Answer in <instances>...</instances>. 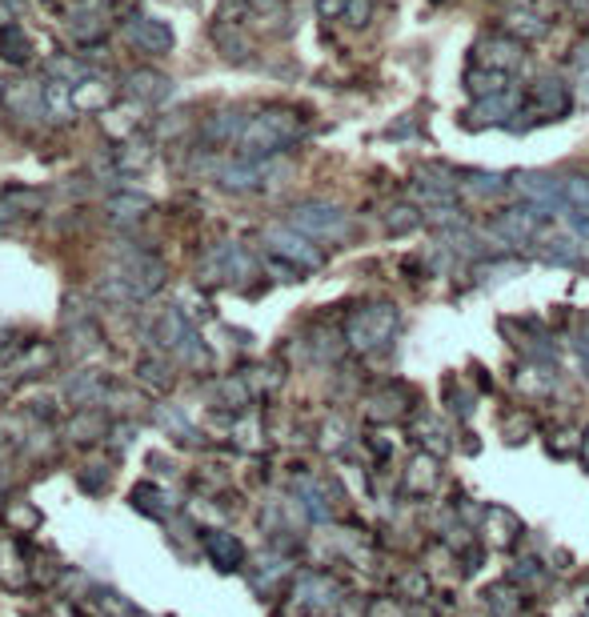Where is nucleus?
<instances>
[{"label": "nucleus", "instance_id": "423d86ee", "mask_svg": "<svg viewBox=\"0 0 589 617\" xmlns=\"http://www.w3.org/2000/svg\"><path fill=\"white\" fill-rule=\"evenodd\" d=\"M113 96H117V85L109 77H101V72H89L81 85H73L77 112H105L113 104Z\"/></svg>", "mask_w": 589, "mask_h": 617}, {"label": "nucleus", "instance_id": "f3484780", "mask_svg": "<svg viewBox=\"0 0 589 617\" xmlns=\"http://www.w3.org/2000/svg\"><path fill=\"white\" fill-rule=\"evenodd\" d=\"M0 56L4 61H28V37L17 28V24H9V28H0Z\"/></svg>", "mask_w": 589, "mask_h": 617}, {"label": "nucleus", "instance_id": "9d476101", "mask_svg": "<svg viewBox=\"0 0 589 617\" xmlns=\"http://www.w3.org/2000/svg\"><path fill=\"white\" fill-rule=\"evenodd\" d=\"M481 61L493 64V72H505V77H509V72L521 69L525 53H521V45H517V40L493 37V40H485V45H481Z\"/></svg>", "mask_w": 589, "mask_h": 617}, {"label": "nucleus", "instance_id": "ddd939ff", "mask_svg": "<svg viewBox=\"0 0 589 617\" xmlns=\"http://www.w3.org/2000/svg\"><path fill=\"white\" fill-rule=\"evenodd\" d=\"M129 93L137 96V101H145V104H157V101H165V96L173 93V85H169V77H161V72L141 69V72H133L129 77Z\"/></svg>", "mask_w": 589, "mask_h": 617}, {"label": "nucleus", "instance_id": "0eeeda50", "mask_svg": "<svg viewBox=\"0 0 589 617\" xmlns=\"http://www.w3.org/2000/svg\"><path fill=\"white\" fill-rule=\"evenodd\" d=\"M269 245H273L281 256H289L297 269H317V264H321V253H317L305 237H297L293 229H269Z\"/></svg>", "mask_w": 589, "mask_h": 617}, {"label": "nucleus", "instance_id": "7c9ffc66", "mask_svg": "<svg viewBox=\"0 0 589 617\" xmlns=\"http://www.w3.org/2000/svg\"><path fill=\"white\" fill-rule=\"evenodd\" d=\"M585 461H589V437H585Z\"/></svg>", "mask_w": 589, "mask_h": 617}, {"label": "nucleus", "instance_id": "cd10ccee", "mask_svg": "<svg viewBox=\"0 0 589 617\" xmlns=\"http://www.w3.org/2000/svg\"><path fill=\"white\" fill-rule=\"evenodd\" d=\"M345 4H349V0H317V8H321L325 16H337V12H345Z\"/></svg>", "mask_w": 589, "mask_h": 617}, {"label": "nucleus", "instance_id": "c756f323", "mask_svg": "<svg viewBox=\"0 0 589 617\" xmlns=\"http://www.w3.org/2000/svg\"><path fill=\"white\" fill-rule=\"evenodd\" d=\"M9 4H12V8H20V4H28V0H9Z\"/></svg>", "mask_w": 589, "mask_h": 617}, {"label": "nucleus", "instance_id": "c85d7f7f", "mask_svg": "<svg viewBox=\"0 0 589 617\" xmlns=\"http://www.w3.org/2000/svg\"><path fill=\"white\" fill-rule=\"evenodd\" d=\"M12 12H17V8H12L9 0H0V28H9L12 24Z\"/></svg>", "mask_w": 589, "mask_h": 617}, {"label": "nucleus", "instance_id": "a211bd4d", "mask_svg": "<svg viewBox=\"0 0 589 617\" xmlns=\"http://www.w3.org/2000/svg\"><path fill=\"white\" fill-rule=\"evenodd\" d=\"M461 189L473 192V197H497V192L505 189V176L501 173H465Z\"/></svg>", "mask_w": 589, "mask_h": 617}, {"label": "nucleus", "instance_id": "7ed1b4c3", "mask_svg": "<svg viewBox=\"0 0 589 617\" xmlns=\"http://www.w3.org/2000/svg\"><path fill=\"white\" fill-rule=\"evenodd\" d=\"M513 189L525 197V205L537 208V213H549V208H565V189L557 176L549 173H517Z\"/></svg>", "mask_w": 589, "mask_h": 617}, {"label": "nucleus", "instance_id": "b1692460", "mask_svg": "<svg viewBox=\"0 0 589 617\" xmlns=\"http://www.w3.org/2000/svg\"><path fill=\"white\" fill-rule=\"evenodd\" d=\"M401 589L409 593V597H425V593H429L425 573H409V577H405V581H401Z\"/></svg>", "mask_w": 589, "mask_h": 617}, {"label": "nucleus", "instance_id": "6e6552de", "mask_svg": "<svg viewBox=\"0 0 589 617\" xmlns=\"http://www.w3.org/2000/svg\"><path fill=\"white\" fill-rule=\"evenodd\" d=\"M4 104H9V112H17V117H44V85H33V80H12L9 88H4Z\"/></svg>", "mask_w": 589, "mask_h": 617}, {"label": "nucleus", "instance_id": "2eb2a0df", "mask_svg": "<svg viewBox=\"0 0 589 617\" xmlns=\"http://www.w3.org/2000/svg\"><path fill=\"white\" fill-rule=\"evenodd\" d=\"M437 461L433 457H413L409 461V473H405V485H409V493H429V489L437 485Z\"/></svg>", "mask_w": 589, "mask_h": 617}, {"label": "nucleus", "instance_id": "aec40b11", "mask_svg": "<svg viewBox=\"0 0 589 617\" xmlns=\"http://www.w3.org/2000/svg\"><path fill=\"white\" fill-rule=\"evenodd\" d=\"M485 597H489L493 617H517V613H521V597H517V593L509 589V585H493V589L485 593Z\"/></svg>", "mask_w": 589, "mask_h": 617}, {"label": "nucleus", "instance_id": "4468645a", "mask_svg": "<svg viewBox=\"0 0 589 617\" xmlns=\"http://www.w3.org/2000/svg\"><path fill=\"white\" fill-rule=\"evenodd\" d=\"M44 112H49L52 120H69L77 112L73 88H69L65 80H52V85H44Z\"/></svg>", "mask_w": 589, "mask_h": 617}, {"label": "nucleus", "instance_id": "39448f33", "mask_svg": "<svg viewBox=\"0 0 589 617\" xmlns=\"http://www.w3.org/2000/svg\"><path fill=\"white\" fill-rule=\"evenodd\" d=\"M125 40L145 48V53H169L173 48L169 24L157 20V16H129V20H125Z\"/></svg>", "mask_w": 589, "mask_h": 617}, {"label": "nucleus", "instance_id": "f03ea898", "mask_svg": "<svg viewBox=\"0 0 589 617\" xmlns=\"http://www.w3.org/2000/svg\"><path fill=\"white\" fill-rule=\"evenodd\" d=\"M393 329H397L393 304H369V309H361L353 321H349V341H353L357 349H377V345H385L389 337H393Z\"/></svg>", "mask_w": 589, "mask_h": 617}, {"label": "nucleus", "instance_id": "393cba45", "mask_svg": "<svg viewBox=\"0 0 589 617\" xmlns=\"http://www.w3.org/2000/svg\"><path fill=\"white\" fill-rule=\"evenodd\" d=\"M569 213V224H573V232L577 237H585L589 240V208H565Z\"/></svg>", "mask_w": 589, "mask_h": 617}, {"label": "nucleus", "instance_id": "412c9836", "mask_svg": "<svg viewBox=\"0 0 589 617\" xmlns=\"http://www.w3.org/2000/svg\"><path fill=\"white\" fill-rule=\"evenodd\" d=\"M565 189V208H589V181L585 176H569V181H561Z\"/></svg>", "mask_w": 589, "mask_h": 617}, {"label": "nucleus", "instance_id": "dca6fc26", "mask_svg": "<svg viewBox=\"0 0 589 617\" xmlns=\"http://www.w3.org/2000/svg\"><path fill=\"white\" fill-rule=\"evenodd\" d=\"M217 176L225 189H253L261 181V168L257 165H221Z\"/></svg>", "mask_w": 589, "mask_h": 617}, {"label": "nucleus", "instance_id": "f257e3e1", "mask_svg": "<svg viewBox=\"0 0 589 617\" xmlns=\"http://www.w3.org/2000/svg\"><path fill=\"white\" fill-rule=\"evenodd\" d=\"M301 136V120L293 117V112H281V109H269L261 112V117L245 120L241 136H237V144H241L245 157H269V152L285 149V144H293Z\"/></svg>", "mask_w": 589, "mask_h": 617}, {"label": "nucleus", "instance_id": "9b49d317", "mask_svg": "<svg viewBox=\"0 0 589 617\" xmlns=\"http://www.w3.org/2000/svg\"><path fill=\"white\" fill-rule=\"evenodd\" d=\"M537 208H509V213H501L497 216V224H493V229L501 232V237L505 240H513V245H521V240H529L533 237V224H537Z\"/></svg>", "mask_w": 589, "mask_h": 617}, {"label": "nucleus", "instance_id": "20e7f679", "mask_svg": "<svg viewBox=\"0 0 589 617\" xmlns=\"http://www.w3.org/2000/svg\"><path fill=\"white\" fill-rule=\"evenodd\" d=\"M293 229L337 240V237H345L349 232V221H345V213L333 208V205H301V208H293Z\"/></svg>", "mask_w": 589, "mask_h": 617}, {"label": "nucleus", "instance_id": "1a4fd4ad", "mask_svg": "<svg viewBox=\"0 0 589 617\" xmlns=\"http://www.w3.org/2000/svg\"><path fill=\"white\" fill-rule=\"evenodd\" d=\"M533 112H541V120H557L565 109H569V93H565L561 80H537L529 93Z\"/></svg>", "mask_w": 589, "mask_h": 617}, {"label": "nucleus", "instance_id": "f8f14e48", "mask_svg": "<svg viewBox=\"0 0 589 617\" xmlns=\"http://www.w3.org/2000/svg\"><path fill=\"white\" fill-rule=\"evenodd\" d=\"M517 533H521V521H517L509 509H501V505H489V509H485V541L489 545H513Z\"/></svg>", "mask_w": 589, "mask_h": 617}, {"label": "nucleus", "instance_id": "bb28decb", "mask_svg": "<svg viewBox=\"0 0 589 617\" xmlns=\"http://www.w3.org/2000/svg\"><path fill=\"white\" fill-rule=\"evenodd\" d=\"M573 69H577V77L589 85V45L577 48V56H573Z\"/></svg>", "mask_w": 589, "mask_h": 617}, {"label": "nucleus", "instance_id": "6ab92c4d", "mask_svg": "<svg viewBox=\"0 0 589 617\" xmlns=\"http://www.w3.org/2000/svg\"><path fill=\"white\" fill-rule=\"evenodd\" d=\"M545 261H553V264H577L581 261V245L573 237H553V240H545Z\"/></svg>", "mask_w": 589, "mask_h": 617}, {"label": "nucleus", "instance_id": "a878e982", "mask_svg": "<svg viewBox=\"0 0 589 617\" xmlns=\"http://www.w3.org/2000/svg\"><path fill=\"white\" fill-rule=\"evenodd\" d=\"M369 0H349V4H345V12H349V20H353V24H365V20H369Z\"/></svg>", "mask_w": 589, "mask_h": 617}, {"label": "nucleus", "instance_id": "5701e85b", "mask_svg": "<svg viewBox=\"0 0 589 617\" xmlns=\"http://www.w3.org/2000/svg\"><path fill=\"white\" fill-rule=\"evenodd\" d=\"M421 216L413 213V208H393V213H389V229L393 232H405V229H413V224H417Z\"/></svg>", "mask_w": 589, "mask_h": 617}, {"label": "nucleus", "instance_id": "4be33fe9", "mask_svg": "<svg viewBox=\"0 0 589 617\" xmlns=\"http://www.w3.org/2000/svg\"><path fill=\"white\" fill-rule=\"evenodd\" d=\"M113 213H117V216H125V221H133V216L149 213V200H145V197H133V192H125V197H117V200H113Z\"/></svg>", "mask_w": 589, "mask_h": 617}]
</instances>
